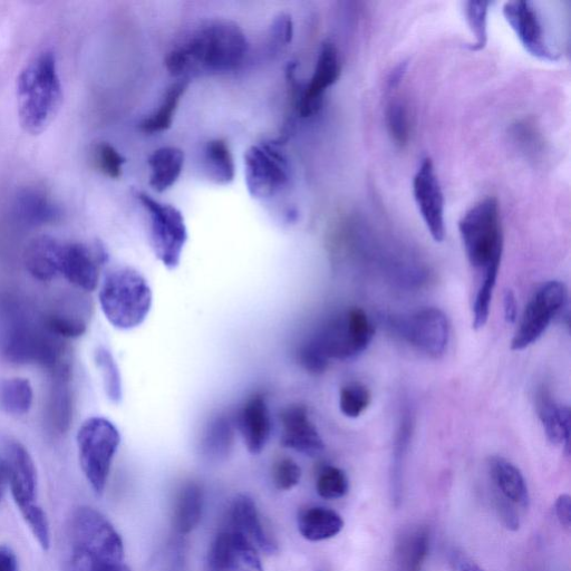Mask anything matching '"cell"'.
I'll use <instances>...</instances> for the list:
<instances>
[{
	"instance_id": "cell-19",
	"label": "cell",
	"mask_w": 571,
	"mask_h": 571,
	"mask_svg": "<svg viewBox=\"0 0 571 571\" xmlns=\"http://www.w3.org/2000/svg\"><path fill=\"white\" fill-rule=\"evenodd\" d=\"M279 418L283 427L280 443L284 448L311 457L323 452L325 449L324 441L315 424L309 418L306 406L289 405L280 412Z\"/></svg>"
},
{
	"instance_id": "cell-33",
	"label": "cell",
	"mask_w": 571,
	"mask_h": 571,
	"mask_svg": "<svg viewBox=\"0 0 571 571\" xmlns=\"http://www.w3.org/2000/svg\"><path fill=\"white\" fill-rule=\"evenodd\" d=\"M51 395V419L55 429L64 433L70 429L73 414L72 395L69 389L70 380H53Z\"/></svg>"
},
{
	"instance_id": "cell-13",
	"label": "cell",
	"mask_w": 571,
	"mask_h": 571,
	"mask_svg": "<svg viewBox=\"0 0 571 571\" xmlns=\"http://www.w3.org/2000/svg\"><path fill=\"white\" fill-rule=\"evenodd\" d=\"M396 328L406 342L428 356L439 358L447 351L450 326L447 316L438 308L420 309L402 318Z\"/></svg>"
},
{
	"instance_id": "cell-49",
	"label": "cell",
	"mask_w": 571,
	"mask_h": 571,
	"mask_svg": "<svg viewBox=\"0 0 571 571\" xmlns=\"http://www.w3.org/2000/svg\"><path fill=\"white\" fill-rule=\"evenodd\" d=\"M19 564L12 548L0 546V571H18Z\"/></svg>"
},
{
	"instance_id": "cell-8",
	"label": "cell",
	"mask_w": 571,
	"mask_h": 571,
	"mask_svg": "<svg viewBox=\"0 0 571 571\" xmlns=\"http://www.w3.org/2000/svg\"><path fill=\"white\" fill-rule=\"evenodd\" d=\"M76 441L85 477L96 495L101 496L120 447V432L111 421L95 416L82 424Z\"/></svg>"
},
{
	"instance_id": "cell-47",
	"label": "cell",
	"mask_w": 571,
	"mask_h": 571,
	"mask_svg": "<svg viewBox=\"0 0 571 571\" xmlns=\"http://www.w3.org/2000/svg\"><path fill=\"white\" fill-rule=\"evenodd\" d=\"M555 512L559 524L565 529L571 527V498L569 495H561L556 501Z\"/></svg>"
},
{
	"instance_id": "cell-23",
	"label": "cell",
	"mask_w": 571,
	"mask_h": 571,
	"mask_svg": "<svg viewBox=\"0 0 571 571\" xmlns=\"http://www.w3.org/2000/svg\"><path fill=\"white\" fill-rule=\"evenodd\" d=\"M62 249L63 245L52 237L41 236L32 240L24 254L29 274L41 282H51L61 274Z\"/></svg>"
},
{
	"instance_id": "cell-11",
	"label": "cell",
	"mask_w": 571,
	"mask_h": 571,
	"mask_svg": "<svg viewBox=\"0 0 571 571\" xmlns=\"http://www.w3.org/2000/svg\"><path fill=\"white\" fill-rule=\"evenodd\" d=\"M245 180L249 195L257 200L273 198L287 186L289 164L279 143L253 145L247 150Z\"/></svg>"
},
{
	"instance_id": "cell-1",
	"label": "cell",
	"mask_w": 571,
	"mask_h": 571,
	"mask_svg": "<svg viewBox=\"0 0 571 571\" xmlns=\"http://www.w3.org/2000/svg\"><path fill=\"white\" fill-rule=\"evenodd\" d=\"M248 48L247 37L237 23L210 19L174 45L164 65L178 80L226 74L243 64Z\"/></svg>"
},
{
	"instance_id": "cell-26",
	"label": "cell",
	"mask_w": 571,
	"mask_h": 571,
	"mask_svg": "<svg viewBox=\"0 0 571 571\" xmlns=\"http://www.w3.org/2000/svg\"><path fill=\"white\" fill-rule=\"evenodd\" d=\"M343 528V518L325 507H309L300 511L298 516L300 535L314 543L336 537Z\"/></svg>"
},
{
	"instance_id": "cell-22",
	"label": "cell",
	"mask_w": 571,
	"mask_h": 571,
	"mask_svg": "<svg viewBox=\"0 0 571 571\" xmlns=\"http://www.w3.org/2000/svg\"><path fill=\"white\" fill-rule=\"evenodd\" d=\"M488 468L495 493L517 508L528 509L530 497L527 483L515 464L502 457H491Z\"/></svg>"
},
{
	"instance_id": "cell-20",
	"label": "cell",
	"mask_w": 571,
	"mask_h": 571,
	"mask_svg": "<svg viewBox=\"0 0 571 571\" xmlns=\"http://www.w3.org/2000/svg\"><path fill=\"white\" fill-rule=\"evenodd\" d=\"M237 428L250 453L259 454L265 449L273 431L265 396L255 394L247 400L237 416Z\"/></svg>"
},
{
	"instance_id": "cell-9",
	"label": "cell",
	"mask_w": 571,
	"mask_h": 571,
	"mask_svg": "<svg viewBox=\"0 0 571 571\" xmlns=\"http://www.w3.org/2000/svg\"><path fill=\"white\" fill-rule=\"evenodd\" d=\"M375 328L361 308H352L328 321L313 338L328 360H351L373 341Z\"/></svg>"
},
{
	"instance_id": "cell-32",
	"label": "cell",
	"mask_w": 571,
	"mask_h": 571,
	"mask_svg": "<svg viewBox=\"0 0 571 571\" xmlns=\"http://www.w3.org/2000/svg\"><path fill=\"white\" fill-rule=\"evenodd\" d=\"M34 393L31 382L21 377L0 381V409L7 414L22 416L31 410Z\"/></svg>"
},
{
	"instance_id": "cell-6",
	"label": "cell",
	"mask_w": 571,
	"mask_h": 571,
	"mask_svg": "<svg viewBox=\"0 0 571 571\" xmlns=\"http://www.w3.org/2000/svg\"><path fill=\"white\" fill-rule=\"evenodd\" d=\"M6 460L9 467V490L27 526L47 551L51 547V529L45 511L37 503V470L31 454L19 442L7 444Z\"/></svg>"
},
{
	"instance_id": "cell-16",
	"label": "cell",
	"mask_w": 571,
	"mask_h": 571,
	"mask_svg": "<svg viewBox=\"0 0 571 571\" xmlns=\"http://www.w3.org/2000/svg\"><path fill=\"white\" fill-rule=\"evenodd\" d=\"M208 571H264L256 547L240 532L228 528L219 532L207 560Z\"/></svg>"
},
{
	"instance_id": "cell-24",
	"label": "cell",
	"mask_w": 571,
	"mask_h": 571,
	"mask_svg": "<svg viewBox=\"0 0 571 571\" xmlns=\"http://www.w3.org/2000/svg\"><path fill=\"white\" fill-rule=\"evenodd\" d=\"M15 209L18 217L31 226L53 224L62 216L61 208L46 192L36 188H26L19 192Z\"/></svg>"
},
{
	"instance_id": "cell-38",
	"label": "cell",
	"mask_w": 571,
	"mask_h": 571,
	"mask_svg": "<svg viewBox=\"0 0 571 571\" xmlns=\"http://www.w3.org/2000/svg\"><path fill=\"white\" fill-rule=\"evenodd\" d=\"M316 489L318 495L326 500L341 499L350 490V482L342 469L325 466L318 473Z\"/></svg>"
},
{
	"instance_id": "cell-21",
	"label": "cell",
	"mask_w": 571,
	"mask_h": 571,
	"mask_svg": "<svg viewBox=\"0 0 571 571\" xmlns=\"http://www.w3.org/2000/svg\"><path fill=\"white\" fill-rule=\"evenodd\" d=\"M228 528L240 532L257 550L263 551L266 555L278 553L276 540L264 527L253 499L247 496L236 498L231 506Z\"/></svg>"
},
{
	"instance_id": "cell-14",
	"label": "cell",
	"mask_w": 571,
	"mask_h": 571,
	"mask_svg": "<svg viewBox=\"0 0 571 571\" xmlns=\"http://www.w3.org/2000/svg\"><path fill=\"white\" fill-rule=\"evenodd\" d=\"M413 196L425 226L437 243L445 238V200L431 158H425L413 179Z\"/></svg>"
},
{
	"instance_id": "cell-17",
	"label": "cell",
	"mask_w": 571,
	"mask_h": 571,
	"mask_svg": "<svg viewBox=\"0 0 571 571\" xmlns=\"http://www.w3.org/2000/svg\"><path fill=\"white\" fill-rule=\"evenodd\" d=\"M341 58L332 42H324L319 51L311 80L296 99V109L302 118H312L322 109L328 89L340 79Z\"/></svg>"
},
{
	"instance_id": "cell-15",
	"label": "cell",
	"mask_w": 571,
	"mask_h": 571,
	"mask_svg": "<svg viewBox=\"0 0 571 571\" xmlns=\"http://www.w3.org/2000/svg\"><path fill=\"white\" fill-rule=\"evenodd\" d=\"M503 15L525 50L541 61L555 62L558 53L550 45L534 3L515 0L503 6Z\"/></svg>"
},
{
	"instance_id": "cell-43",
	"label": "cell",
	"mask_w": 571,
	"mask_h": 571,
	"mask_svg": "<svg viewBox=\"0 0 571 571\" xmlns=\"http://www.w3.org/2000/svg\"><path fill=\"white\" fill-rule=\"evenodd\" d=\"M300 478H302V469L293 459H279L274 464L273 480L278 490L289 491L294 489Z\"/></svg>"
},
{
	"instance_id": "cell-46",
	"label": "cell",
	"mask_w": 571,
	"mask_h": 571,
	"mask_svg": "<svg viewBox=\"0 0 571 571\" xmlns=\"http://www.w3.org/2000/svg\"><path fill=\"white\" fill-rule=\"evenodd\" d=\"M274 40L279 44H289L293 40L294 25L289 15L282 14L275 19L273 25Z\"/></svg>"
},
{
	"instance_id": "cell-51",
	"label": "cell",
	"mask_w": 571,
	"mask_h": 571,
	"mask_svg": "<svg viewBox=\"0 0 571 571\" xmlns=\"http://www.w3.org/2000/svg\"><path fill=\"white\" fill-rule=\"evenodd\" d=\"M505 315L509 323L516 322L517 319V302L514 293L508 292L505 295Z\"/></svg>"
},
{
	"instance_id": "cell-52",
	"label": "cell",
	"mask_w": 571,
	"mask_h": 571,
	"mask_svg": "<svg viewBox=\"0 0 571 571\" xmlns=\"http://www.w3.org/2000/svg\"><path fill=\"white\" fill-rule=\"evenodd\" d=\"M106 571H131V570L127 565L122 564L120 566H116V567L109 569V570H106Z\"/></svg>"
},
{
	"instance_id": "cell-44",
	"label": "cell",
	"mask_w": 571,
	"mask_h": 571,
	"mask_svg": "<svg viewBox=\"0 0 571 571\" xmlns=\"http://www.w3.org/2000/svg\"><path fill=\"white\" fill-rule=\"evenodd\" d=\"M298 361L308 373L315 375L324 373L329 365L328 357L314 340L300 347Z\"/></svg>"
},
{
	"instance_id": "cell-39",
	"label": "cell",
	"mask_w": 571,
	"mask_h": 571,
	"mask_svg": "<svg viewBox=\"0 0 571 571\" xmlns=\"http://www.w3.org/2000/svg\"><path fill=\"white\" fill-rule=\"evenodd\" d=\"M488 2H468L466 3V14L468 25L474 36V42L470 48L472 51H481L488 43Z\"/></svg>"
},
{
	"instance_id": "cell-29",
	"label": "cell",
	"mask_w": 571,
	"mask_h": 571,
	"mask_svg": "<svg viewBox=\"0 0 571 571\" xmlns=\"http://www.w3.org/2000/svg\"><path fill=\"white\" fill-rule=\"evenodd\" d=\"M190 81L178 80L168 87L159 108L144 118L140 130L149 135L168 131L173 124L183 96L188 92Z\"/></svg>"
},
{
	"instance_id": "cell-41",
	"label": "cell",
	"mask_w": 571,
	"mask_h": 571,
	"mask_svg": "<svg viewBox=\"0 0 571 571\" xmlns=\"http://www.w3.org/2000/svg\"><path fill=\"white\" fill-rule=\"evenodd\" d=\"M94 161L101 172L111 179H120L123 174L125 158L109 143H100L94 149Z\"/></svg>"
},
{
	"instance_id": "cell-27",
	"label": "cell",
	"mask_w": 571,
	"mask_h": 571,
	"mask_svg": "<svg viewBox=\"0 0 571 571\" xmlns=\"http://www.w3.org/2000/svg\"><path fill=\"white\" fill-rule=\"evenodd\" d=\"M430 551V532L416 527L404 532L395 549L399 571H421Z\"/></svg>"
},
{
	"instance_id": "cell-5",
	"label": "cell",
	"mask_w": 571,
	"mask_h": 571,
	"mask_svg": "<svg viewBox=\"0 0 571 571\" xmlns=\"http://www.w3.org/2000/svg\"><path fill=\"white\" fill-rule=\"evenodd\" d=\"M462 245L473 268H500L503 229L499 201L489 197L476 203L459 222Z\"/></svg>"
},
{
	"instance_id": "cell-40",
	"label": "cell",
	"mask_w": 571,
	"mask_h": 571,
	"mask_svg": "<svg viewBox=\"0 0 571 571\" xmlns=\"http://www.w3.org/2000/svg\"><path fill=\"white\" fill-rule=\"evenodd\" d=\"M44 328L60 340H73L86 332V324L82 319L53 314L44 319Z\"/></svg>"
},
{
	"instance_id": "cell-28",
	"label": "cell",
	"mask_w": 571,
	"mask_h": 571,
	"mask_svg": "<svg viewBox=\"0 0 571 571\" xmlns=\"http://www.w3.org/2000/svg\"><path fill=\"white\" fill-rule=\"evenodd\" d=\"M203 492L196 482H188L179 490L173 509V528L180 535H188L201 520Z\"/></svg>"
},
{
	"instance_id": "cell-48",
	"label": "cell",
	"mask_w": 571,
	"mask_h": 571,
	"mask_svg": "<svg viewBox=\"0 0 571 571\" xmlns=\"http://www.w3.org/2000/svg\"><path fill=\"white\" fill-rule=\"evenodd\" d=\"M450 565L453 571H485L467 555L453 550L450 555Z\"/></svg>"
},
{
	"instance_id": "cell-25",
	"label": "cell",
	"mask_w": 571,
	"mask_h": 571,
	"mask_svg": "<svg viewBox=\"0 0 571 571\" xmlns=\"http://www.w3.org/2000/svg\"><path fill=\"white\" fill-rule=\"evenodd\" d=\"M150 187L159 193L176 185L183 167L185 152L177 147H163L154 151L149 157Z\"/></svg>"
},
{
	"instance_id": "cell-42",
	"label": "cell",
	"mask_w": 571,
	"mask_h": 571,
	"mask_svg": "<svg viewBox=\"0 0 571 571\" xmlns=\"http://www.w3.org/2000/svg\"><path fill=\"white\" fill-rule=\"evenodd\" d=\"M387 127L395 142L404 144L410 135L409 112L400 101L392 102L386 111Z\"/></svg>"
},
{
	"instance_id": "cell-35",
	"label": "cell",
	"mask_w": 571,
	"mask_h": 571,
	"mask_svg": "<svg viewBox=\"0 0 571 571\" xmlns=\"http://www.w3.org/2000/svg\"><path fill=\"white\" fill-rule=\"evenodd\" d=\"M372 394L362 383L352 382L342 387L340 409L346 418L357 419L369 409Z\"/></svg>"
},
{
	"instance_id": "cell-12",
	"label": "cell",
	"mask_w": 571,
	"mask_h": 571,
	"mask_svg": "<svg viewBox=\"0 0 571 571\" xmlns=\"http://www.w3.org/2000/svg\"><path fill=\"white\" fill-rule=\"evenodd\" d=\"M568 292L563 283L551 280L541 286L530 299L520 319L511 348L514 351L526 350L543 336L554 319L564 311Z\"/></svg>"
},
{
	"instance_id": "cell-7",
	"label": "cell",
	"mask_w": 571,
	"mask_h": 571,
	"mask_svg": "<svg viewBox=\"0 0 571 571\" xmlns=\"http://www.w3.org/2000/svg\"><path fill=\"white\" fill-rule=\"evenodd\" d=\"M4 354L15 364H38L53 379H71L72 366L69 352L60 338L31 326L19 325L9 333Z\"/></svg>"
},
{
	"instance_id": "cell-2",
	"label": "cell",
	"mask_w": 571,
	"mask_h": 571,
	"mask_svg": "<svg viewBox=\"0 0 571 571\" xmlns=\"http://www.w3.org/2000/svg\"><path fill=\"white\" fill-rule=\"evenodd\" d=\"M65 571H106L124 564L119 532L98 510L80 507L69 526Z\"/></svg>"
},
{
	"instance_id": "cell-34",
	"label": "cell",
	"mask_w": 571,
	"mask_h": 571,
	"mask_svg": "<svg viewBox=\"0 0 571 571\" xmlns=\"http://www.w3.org/2000/svg\"><path fill=\"white\" fill-rule=\"evenodd\" d=\"M232 441H234V430L231 422L225 418H220L211 424L207 431L203 450L212 459H221L227 456Z\"/></svg>"
},
{
	"instance_id": "cell-18",
	"label": "cell",
	"mask_w": 571,
	"mask_h": 571,
	"mask_svg": "<svg viewBox=\"0 0 571 571\" xmlns=\"http://www.w3.org/2000/svg\"><path fill=\"white\" fill-rule=\"evenodd\" d=\"M105 259L102 247L93 249L79 243L63 245L61 274L74 286L93 292L99 285L100 267Z\"/></svg>"
},
{
	"instance_id": "cell-10",
	"label": "cell",
	"mask_w": 571,
	"mask_h": 571,
	"mask_svg": "<svg viewBox=\"0 0 571 571\" xmlns=\"http://www.w3.org/2000/svg\"><path fill=\"white\" fill-rule=\"evenodd\" d=\"M137 198L150 220V240L154 255L168 269H176L188 241V229L182 212L148 193L138 192Z\"/></svg>"
},
{
	"instance_id": "cell-45",
	"label": "cell",
	"mask_w": 571,
	"mask_h": 571,
	"mask_svg": "<svg viewBox=\"0 0 571 571\" xmlns=\"http://www.w3.org/2000/svg\"><path fill=\"white\" fill-rule=\"evenodd\" d=\"M495 506L502 524L509 530L516 531L520 527L517 507L495 493Z\"/></svg>"
},
{
	"instance_id": "cell-30",
	"label": "cell",
	"mask_w": 571,
	"mask_h": 571,
	"mask_svg": "<svg viewBox=\"0 0 571 571\" xmlns=\"http://www.w3.org/2000/svg\"><path fill=\"white\" fill-rule=\"evenodd\" d=\"M538 412L548 440L569 453L570 410L568 406L558 405L547 399V396H541Z\"/></svg>"
},
{
	"instance_id": "cell-31",
	"label": "cell",
	"mask_w": 571,
	"mask_h": 571,
	"mask_svg": "<svg viewBox=\"0 0 571 571\" xmlns=\"http://www.w3.org/2000/svg\"><path fill=\"white\" fill-rule=\"evenodd\" d=\"M203 161L208 178L219 186L230 185L236 178V163L228 143L214 139L206 144Z\"/></svg>"
},
{
	"instance_id": "cell-3",
	"label": "cell",
	"mask_w": 571,
	"mask_h": 571,
	"mask_svg": "<svg viewBox=\"0 0 571 571\" xmlns=\"http://www.w3.org/2000/svg\"><path fill=\"white\" fill-rule=\"evenodd\" d=\"M17 101L19 121L26 132L37 135L50 127L63 102L62 84L52 53L35 57L19 75Z\"/></svg>"
},
{
	"instance_id": "cell-4",
	"label": "cell",
	"mask_w": 571,
	"mask_h": 571,
	"mask_svg": "<svg viewBox=\"0 0 571 571\" xmlns=\"http://www.w3.org/2000/svg\"><path fill=\"white\" fill-rule=\"evenodd\" d=\"M99 299L106 319L121 331L140 326L152 307V292L147 280L132 268L115 269L106 275Z\"/></svg>"
},
{
	"instance_id": "cell-37",
	"label": "cell",
	"mask_w": 571,
	"mask_h": 571,
	"mask_svg": "<svg viewBox=\"0 0 571 571\" xmlns=\"http://www.w3.org/2000/svg\"><path fill=\"white\" fill-rule=\"evenodd\" d=\"M95 363L101 372L103 385L108 398L115 403L122 399V381L118 365L112 354L101 347L95 352Z\"/></svg>"
},
{
	"instance_id": "cell-50",
	"label": "cell",
	"mask_w": 571,
	"mask_h": 571,
	"mask_svg": "<svg viewBox=\"0 0 571 571\" xmlns=\"http://www.w3.org/2000/svg\"><path fill=\"white\" fill-rule=\"evenodd\" d=\"M11 483V476H9V467L6 458L0 457V503L6 497V493Z\"/></svg>"
},
{
	"instance_id": "cell-36",
	"label": "cell",
	"mask_w": 571,
	"mask_h": 571,
	"mask_svg": "<svg viewBox=\"0 0 571 571\" xmlns=\"http://www.w3.org/2000/svg\"><path fill=\"white\" fill-rule=\"evenodd\" d=\"M500 268H491L483 273L481 285L478 289L473 306V327L480 329L485 327L490 315V305L495 292Z\"/></svg>"
}]
</instances>
